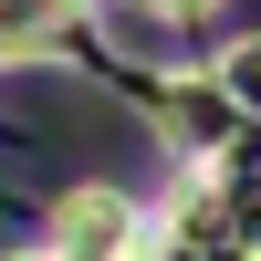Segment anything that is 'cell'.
<instances>
[{
	"instance_id": "obj_1",
	"label": "cell",
	"mask_w": 261,
	"mask_h": 261,
	"mask_svg": "<svg viewBox=\"0 0 261 261\" xmlns=\"http://www.w3.org/2000/svg\"><path fill=\"white\" fill-rule=\"evenodd\" d=\"M241 94H261V53H241Z\"/></svg>"
}]
</instances>
